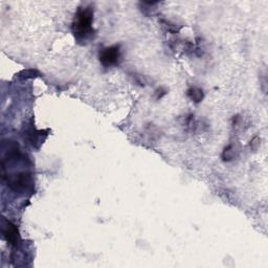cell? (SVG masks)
<instances>
[{
	"label": "cell",
	"mask_w": 268,
	"mask_h": 268,
	"mask_svg": "<svg viewBox=\"0 0 268 268\" xmlns=\"http://www.w3.org/2000/svg\"><path fill=\"white\" fill-rule=\"evenodd\" d=\"M94 10L91 7L82 8L78 11L73 23V32L79 42L87 41L94 34Z\"/></svg>",
	"instance_id": "6da1fadb"
},
{
	"label": "cell",
	"mask_w": 268,
	"mask_h": 268,
	"mask_svg": "<svg viewBox=\"0 0 268 268\" xmlns=\"http://www.w3.org/2000/svg\"><path fill=\"white\" fill-rule=\"evenodd\" d=\"M121 58L120 45L106 47L100 52V61L105 67H111L117 64Z\"/></svg>",
	"instance_id": "7a4b0ae2"
},
{
	"label": "cell",
	"mask_w": 268,
	"mask_h": 268,
	"mask_svg": "<svg viewBox=\"0 0 268 268\" xmlns=\"http://www.w3.org/2000/svg\"><path fill=\"white\" fill-rule=\"evenodd\" d=\"M3 234L7 242L12 246H17L18 243L20 242L19 230H18L15 224L10 221H5V224L3 226Z\"/></svg>",
	"instance_id": "3957f363"
},
{
	"label": "cell",
	"mask_w": 268,
	"mask_h": 268,
	"mask_svg": "<svg viewBox=\"0 0 268 268\" xmlns=\"http://www.w3.org/2000/svg\"><path fill=\"white\" fill-rule=\"evenodd\" d=\"M188 96H189V98L191 100H193L196 103H199L203 99V93H202V91H201V89H199V88H196V87H193V88L189 89V91H188Z\"/></svg>",
	"instance_id": "277c9868"
},
{
	"label": "cell",
	"mask_w": 268,
	"mask_h": 268,
	"mask_svg": "<svg viewBox=\"0 0 268 268\" xmlns=\"http://www.w3.org/2000/svg\"><path fill=\"white\" fill-rule=\"evenodd\" d=\"M234 156V151H233V146H228L224 152H223V159L224 160H230Z\"/></svg>",
	"instance_id": "5b68a950"
}]
</instances>
